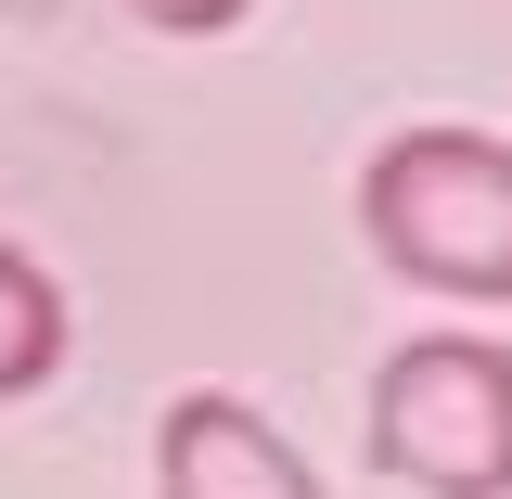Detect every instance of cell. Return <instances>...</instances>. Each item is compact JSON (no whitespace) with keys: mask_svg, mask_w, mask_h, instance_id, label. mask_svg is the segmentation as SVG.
Segmentation results:
<instances>
[{"mask_svg":"<svg viewBox=\"0 0 512 499\" xmlns=\"http://www.w3.org/2000/svg\"><path fill=\"white\" fill-rule=\"evenodd\" d=\"M154 487L167 499H320V474L282 423H256L244 397L192 384V397L154 410Z\"/></svg>","mask_w":512,"mask_h":499,"instance_id":"3","label":"cell"},{"mask_svg":"<svg viewBox=\"0 0 512 499\" xmlns=\"http://www.w3.org/2000/svg\"><path fill=\"white\" fill-rule=\"evenodd\" d=\"M359 436L423 499H512V346L500 333H410V346H384Z\"/></svg>","mask_w":512,"mask_h":499,"instance_id":"2","label":"cell"},{"mask_svg":"<svg viewBox=\"0 0 512 499\" xmlns=\"http://www.w3.org/2000/svg\"><path fill=\"white\" fill-rule=\"evenodd\" d=\"M116 13H141V26H167V39H218L231 13H256V0H116Z\"/></svg>","mask_w":512,"mask_h":499,"instance_id":"5","label":"cell"},{"mask_svg":"<svg viewBox=\"0 0 512 499\" xmlns=\"http://www.w3.org/2000/svg\"><path fill=\"white\" fill-rule=\"evenodd\" d=\"M64 333H77V320H64V282L26 244H0V410L64 372Z\"/></svg>","mask_w":512,"mask_h":499,"instance_id":"4","label":"cell"},{"mask_svg":"<svg viewBox=\"0 0 512 499\" xmlns=\"http://www.w3.org/2000/svg\"><path fill=\"white\" fill-rule=\"evenodd\" d=\"M359 231L397 282L512 308V141L487 128H397L359 167Z\"/></svg>","mask_w":512,"mask_h":499,"instance_id":"1","label":"cell"}]
</instances>
